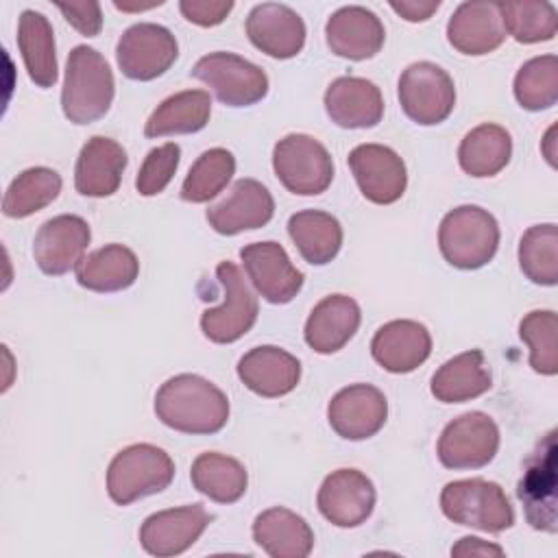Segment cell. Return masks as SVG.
I'll use <instances>...</instances> for the list:
<instances>
[{
    "label": "cell",
    "instance_id": "cell-15",
    "mask_svg": "<svg viewBox=\"0 0 558 558\" xmlns=\"http://www.w3.org/2000/svg\"><path fill=\"white\" fill-rule=\"evenodd\" d=\"M349 168L364 198L375 205H390L399 201L408 185L403 159L388 146L360 144L349 157Z\"/></svg>",
    "mask_w": 558,
    "mask_h": 558
},
{
    "label": "cell",
    "instance_id": "cell-7",
    "mask_svg": "<svg viewBox=\"0 0 558 558\" xmlns=\"http://www.w3.org/2000/svg\"><path fill=\"white\" fill-rule=\"evenodd\" d=\"M397 94L403 113L421 126L445 122L456 105L453 78L432 61L408 65L399 76Z\"/></svg>",
    "mask_w": 558,
    "mask_h": 558
},
{
    "label": "cell",
    "instance_id": "cell-26",
    "mask_svg": "<svg viewBox=\"0 0 558 558\" xmlns=\"http://www.w3.org/2000/svg\"><path fill=\"white\" fill-rule=\"evenodd\" d=\"M447 39L458 52L471 57L497 50L506 39L497 2L458 4L447 22Z\"/></svg>",
    "mask_w": 558,
    "mask_h": 558
},
{
    "label": "cell",
    "instance_id": "cell-5",
    "mask_svg": "<svg viewBox=\"0 0 558 558\" xmlns=\"http://www.w3.org/2000/svg\"><path fill=\"white\" fill-rule=\"evenodd\" d=\"M442 514L466 527L499 534L514 525V510L497 482L482 477L449 482L440 493Z\"/></svg>",
    "mask_w": 558,
    "mask_h": 558
},
{
    "label": "cell",
    "instance_id": "cell-29",
    "mask_svg": "<svg viewBox=\"0 0 558 558\" xmlns=\"http://www.w3.org/2000/svg\"><path fill=\"white\" fill-rule=\"evenodd\" d=\"M490 368L480 349H471L447 360L434 375L429 390L442 403H464L490 388Z\"/></svg>",
    "mask_w": 558,
    "mask_h": 558
},
{
    "label": "cell",
    "instance_id": "cell-45",
    "mask_svg": "<svg viewBox=\"0 0 558 558\" xmlns=\"http://www.w3.org/2000/svg\"><path fill=\"white\" fill-rule=\"evenodd\" d=\"M390 9L405 22H425L440 9V0H392Z\"/></svg>",
    "mask_w": 558,
    "mask_h": 558
},
{
    "label": "cell",
    "instance_id": "cell-10",
    "mask_svg": "<svg viewBox=\"0 0 558 558\" xmlns=\"http://www.w3.org/2000/svg\"><path fill=\"white\" fill-rule=\"evenodd\" d=\"M499 449V427L484 412H464L445 425L436 453L442 466L453 471L482 469Z\"/></svg>",
    "mask_w": 558,
    "mask_h": 558
},
{
    "label": "cell",
    "instance_id": "cell-37",
    "mask_svg": "<svg viewBox=\"0 0 558 558\" xmlns=\"http://www.w3.org/2000/svg\"><path fill=\"white\" fill-rule=\"evenodd\" d=\"M504 31L519 44H538L556 37L558 13L547 0L497 2Z\"/></svg>",
    "mask_w": 558,
    "mask_h": 558
},
{
    "label": "cell",
    "instance_id": "cell-20",
    "mask_svg": "<svg viewBox=\"0 0 558 558\" xmlns=\"http://www.w3.org/2000/svg\"><path fill=\"white\" fill-rule=\"evenodd\" d=\"M275 201L266 185L255 179H238L227 198L207 209L209 227L220 235H235L270 222Z\"/></svg>",
    "mask_w": 558,
    "mask_h": 558
},
{
    "label": "cell",
    "instance_id": "cell-30",
    "mask_svg": "<svg viewBox=\"0 0 558 558\" xmlns=\"http://www.w3.org/2000/svg\"><path fill=\"white\" fill-rule=\"evenodd\" d=\"M17 48L28 72V78L37 87H52L59 76L54 33L48 17L39 11L26 9L17 22Z\"/></svg>",
    "mask_w": 558,
    "mask_h": 558
},
{
    "label": "cell",
    "instance_id": "cell-34",
    "mask_svg": "<svg viewBox=\"0 0 558 558\" xmlns=\"http://www.w3.org/2000/svg\"><path fill=\"white\" fill-rule=\"evenodd\" d=\"M512 155V140L510 133L493 122H484L471 129L458 148L460 168L475 177H495L501 172Z\"/></svg>",
    "mask_w": 558,
    "mask_h": 558
},
{
    "label": "cell",
    "instance_id": "cell-44",
    "mask_svg": "<svg viewBox=\"0 0 558 558\" xmlns=\"http://www.w3.org/2000/svg\"><path fill=\"white\" fill-rule=\"evenodd\" d=\"M65 22L85 37H96L102 28V13L98 2H57Z\"/></svg>",
    "mask_w": 558,
    "mask_h": 558
},
{
    "label": "cell",
    "instance_id": "cell-24",
    "mask_svg": "<svg viewBox=\"0 0 558 558\" xmlns=\"http://www.w3.org/2000/svg\"><path fill=\"white\" fill-rule=\"evenodd\" d=\"M240 381L259 397H283L292 392L301 379V362L275 344L255 347L238 362Z\"/></svg>",
    "mask_w": 558,
    "mask_h": 558
},
{
    "label": "cell",
    "instance_id": "cell-27",
    "mask_svg": "<svg viewBox=\"0 0 558 558\" xmlns=\"http://www.w3.org/2000/svg\"><path fill=\"white\" fill-rule=\"evenodd\" d=\"M362 312L355 299L347 294H329L314 305L305 323V342L316 353L329 355L340 351L357 331Z\"/></svg>",
    "mask_w": 558,
    "mask_h": 558
},
{
    "label": "cell",
    "instance_id": "cell-41",
    "mask_svg": "<svg viewBox=\"0 0 558 558\" xmlns=\"http://www.w3.org/2000/svg\"><path fill=\"white\" fill-rule=\"evenodd\" d=\"M558 318L554 310H534L519 323V336L530 349V366L541 375L558 373Z\"/></svg>",
    "mask_w": 558,
    "mask_h": 558
},
{
    "label": "cell",
    "instance_id": "cell-47",
    "mask_svg": "<svg viewBox=\"0 0 558 558\" xmlns=\"http://www.w3.org/2000/svg\"><path fill=\"white\" fill-rule=\"evenodd\" d=\"M554 135H556V124H551L547 129V133L543 137V144H541V150H543V155H545V159L549 161L551 168H556V140H554Z\"/></svg>",
    "mask_w": 558,
    "mask_h": 558
},
{
    "label": "cell",
    "instance_id": "cell-17",
    "mask_svg": "<svg viewBox=\"0 0 558 558\" xmlns=\"http://www.w3.org/2000/svg\"><path fill=\"white\" fill-rule=\"evenodd\" d=\"M89 240V225L81 216L61 214L46 220L35 233L33 257L41 272L59 277L81 264Z\"/></svg>",
    "mask_w": 558,
    "mask_h": 558
},
{
    "label": "cell",
    "instance_id": "cell-32",
    "mask_svg": "<svg viewBox=\"0 0 558 558\" xmlns=\"http://www.w3.org/2000/svg\"><path fill=\"white\" fill-rule=\"evenodd\" d=\"M211 98L205 89H185L168 96L157 105L144 126L146 137L196 133L207 126Z\"/></svg>",
    "mask_w": 558,
    "mask_h": 558
},
{
    "label": "cell",
    "instance_id": "cell-33",
    "mask_svg": "<svg viewBox=\"0 0 558 558\" xmlns=\"http://www.w3.org/2000/svg\"><path fill=\"white\" fill-rule=\"evenodd\" d=\"M288 233L307 264H329L342 246V227L336 216L320 209H303L290 216Z\"/></svg>",
    "mask_w": 558,
    "mask_h": 558
},
{
    "label": "cell",
    "instance_id": "cell-42",
    "mask_svg": "<svg viewBox=\"0 0 558 558\" xmlns=\"http://www.w3.org/2000/svg\"><path fill=\"white\" fill-rule=\"evenodd\" d=\"M179 159H181V148L177 142H166L157 148H153L140 172L135 179V187L142 196H157L161 194L168 183L172 181L177 168H179Z\"/></svg>",
    "mask_w": 558,
    "mask_h": 558
},
{
    "label": "cell",
    "instance_id": "cell-11",
    "mask_svg": "<svg viewBox=\"0 0 558 558\" xmlns=\"http://www.w3.org/2000/svg\"><path fill=\"white\" fill-rule=\"evenodd\" d=\"M179 57L174 35L153 22L129 26L116 46V59L122 74L131 81H153L170 70Z\"/></svg>",
    "mask_w": 558,
    "mask_h": 558
},
{
    "label": "cell",
    "instance_id": "cell-22",
    "mask_svg": "<svg viewBox=\"0 0 558 558\" xmlns=\"http://www.w3.org/2000/svg\"><path fill=\"white\" fill-rule=\"evenodd\" d=\"M373 360L388 373H412L432 353V336L418 320H390L371 340Z\"/></svg>",
    "mask_w": 558,
    "mask_h": 558
},
{
    "label": "cell",
    "instance_id": "cell-13",
    "mask_svg": "<svg viewBox=\"0 0 558 558\" xmlns=\"http://www.w3.org/2000/svg\"><path fill=\"white\" fill-rule=\"evenodd\" d=\"M240 259L253 288L272 305L290 303L303 288V272L290 262L279 242H253L242 246Z\"/></svg>",
    "mask_w": 558,
    "mask_h": 558
},
{
    "label": "cell",
    "instance_id": "cell-28",
    "mask_svg": "<svg viewBox=\"0 0 558 558\" xmlns=\"http://www.w3.org/2000/svg\"><path fill=\"white\" fill-rule=\"evenodd\" d=\"M253 541L272 558H305L314 549L310 523L281 506L268 508L255 517Z\"/></svg>",
    "mask_w": 558,
    "mask_h": 558
},
{
    "label": "cell",
    "instance_id": "cell-6",
    "mask_svg": "<svg viewBox=\"0 0 558 558\" xmlns=\"http://www.w3.org/2000/svg\"><path fill=\"white\" fill-rule=\"evenodd\" d=\"M272 168L281 185L301 196H316L331 185L333 161L312 135L290 133L272 148Z\"/></svg>",
    "mask_w": 558,
    "mask_h": 558
},
{
    "label": "cell",
    "instance_id": "cell-35",
    "mask_svg": "<svg viewBox=\"0 0 558 558\" xmlns=\"http://www.w3.org/2000/svg\"><path fill=\"white\" fill-rule=\"evenodd\" d=\"M190 480L198 493H203L216 504L238 501L246 493V484H248L244 464L218 451L201 453L192 462Z\"/></svg>",
    "mask_w": 558,
    "mask_h": 558
},
{
    "label": "cell",
    "instance_id": "cell-3",
    "mask_svg": "<svg viewBox=\"0 0 558 558\" xmlns=\"http://www.w3.org/2000/svg\"><path fill=\"white\" fill-rule=\"evenodd\" d=\"M438 246L453 268L477 270L497 253L499 225L490 211L477 205H460L440 220Z\"/></svg>",
    "mask_w": 558,
    "mask_h": 558
},
{
    "label": "cell",
    "instance_id": "cell-40",
    "mask_svg": "<svg viewBox=\"0 0 558 558\" xmlns=\"http://www.w3.org/2000/svg\"><path fill=\"white\" fill-rule=\"evenodd\" d=\"M233 172L235 157L231 150L209 148L192 163L181 185V198L187 203H207L227 187Z\"/></svg>",
    "mask_w": 558,
    "mask_h": 558
},
{
    "label": "cell",
    "instance_id": "cell-38",
    "mask_svg": "<svg viewBox=\"0 0 558 558\" xmlns=\"http://www.w3.org/2000/svg\"><path fill=\"white\" fill-rule=\"evenodd\" d=\"M519 266L532 283H558V229L554 222L534 225L521 235Z\"/></svg>",
    "mask_w": 558,
    "mask_h": 558
},
{
    "label": "cell",
    "instance_id": "cell-2",
    "mask_svg": "<svg viewBox=\"0 0 558 558\" xmlns=\"http://www.w3.org/2000/svg\"><path fill=\"white\" fill-rule=\"evenodd\" d=\"M113 94L116 83L107 59L89 46L72 48L61 89L63 116L74 124H92L105 118Z\"/></svg>",
    "mask_w": 558,
    "mask_h": 558
},
{
    "label": "cell",
    "instance_id": "cell-12",
    "mask_svg": "<svg viewBox=\"0 0 558 558\" xmlns=\"http://www.w3.org/2000/svg\"><path fill=\"white\" fill-rule=\"evenodd\" d=\"M525 519L534 530L554 534L556 521V429L545 434L532 456L525 460L523 477L517 486Z\"/></svg>",
    "mask_w": 558,
    "mask_h": 558
},
{
    "label": "cell",
    "instance_id": "cell-18",
    "mask_svg": "<svg viewBox=\"0 0 558 558\" xmlns=\"http://www.w3.org/2000/svg\"><path fill=\"white\" fill-rule=\"evenodd\" d=\"M388 416L384 392L371 384H351L338 390L329 405L327 418L331 429L347 440H366L375 436Z\"/></svg>",
    "mask_w": 558,
    "mask_h": 558
},
{
    "label": "cell",
    "instance_id": "cell-4",
    "mask_svg": "<svg viewBox=\"0 0 558 558\" xmlns=\"http://www.w3.org/2000/svg\"><path fill=\"white\" fill-rule=\"evenodd\" d=\"M174 477L172 458L157 445L135 442L113 456L107 469V493L113 504L129 506L161 493Z\"/></svg>",
    "mask_w": 558,
    "mask_h": 558
},
{
    "label": "cell",
    "instance_id": "cell-16",
    "mask_svg": "<svg viewBox=\"0 0 558 558\" xmlns=\"http://www.w3.org/2000/svg\"><path fill=\"white\" fill-rule=\"evenodd\" d=\"M375 486L357 469L331 471L316 495L320 514L338 527L362 525L375 508Z\"/></svg>",
    "mask_w": 558,
    "mask_h": 558
},
{
    "label": "cell",
    "instance_id": "cell-8",
    "mask_svg": "<svg viewBox=\"0 0 558 558\" xmlns=\"http://www.w3.org/2000/svg\"><path fill=\"white\" fill-rule=\"evenodd\" d=\"M190 74L209 85L227 107H251L268 94L266 72L233 52H209L194 63Z\"/></svg>",
    "mask_w": 558,
    "mask_h": 558
},
{
    "label": "cell",
    "instance_id": "cell-19",
    "mask_svg": "<svg viewBox=\"0 0 558 558\" xmlns=\"http://www.w3.org/2000/svg\"><path fill=\"white\" fill-rule=\"evenodd\" d=\"M251 44L272 59H292L305 46V22L281 2L255 4L246 17Z\"/></svg>",
    "mask_w": 558,
    "mask_h": 558
},
{
    "label": "cell",
    "instance_id": "cell-48",
    "mask_svg": "<svg viewBox=\"0 0 558 558\" xmlns=\"http://www.w3.org/2000/svg\"><path fill=\"white\" fill-rule=\"evenodd\" d=\"M113 4H116V9H120V11H146V9L159 7V4H163V2L159 0V2H150V4H124V2H113Z\"/></svg>",
    "mask_w": 558,
    "mask_h": 558
},
{
    "label": "cell",
    "instance_id": "cell-43",
    "mask_svg": "<svg viewBox=\"0 0 558 558\" xmlns=\"http://www.w3.org/2000/svg\"><path fill=\"white\" fill-rule=\"evenodd\" d=\"M231 0H181L179 11L196 26H216L231 13Z\"/></svg>",
    "mask_w": 558,
    "mask_h": 558
},
{
    "label": "cell",
    "instance_id": "cell-14",
    "mask_svg": "<svg viewBox=\"0 0 558 558\" xmlns=\"http://www.w3.org/2000/svg\"><path fill=\"white\" fill-rule=\"evenodd\" d=\"M211 523V514L201 504L153 512L140 527V545L157 558L179 556L190 549Z\"/></svg>",
    "mask_w": 558,
    "mask_h": 558
},
{
    "label": "cell",
    "instance_id": "cell-9",
    "mask_svg": "<svg viewBox=\"0 0 558 558\" xmlns=\"http://www.w3.org/2000/svg\"><path fill=\"white\" fill-rule=\"evenodd\" d=\"M216 277L222 286L225 299L218 307L203 312L201 329L207 340L229 344L240 340L255 325L259 303L235 264L220 262L216 266Z\"/></svg>",
    "mask_w": 558,
    "mask_h": 558
},
{
    "label": "cell",
    "instance_id": "cell-36",
    "mask_svg": "<svg viewBox=\"0 0 558 558\" xmlns=\"http://www.w3.org/2000/svg\"><path fill=\"white\" fill-rule=\"evenodd\" d=\"M61 177L57 170L35 166L17 174L4 192L2 214L7 218H26L50 205L61 192Z\"/></svg>",
    "mask_w": 558,
    "mask_h": 558
},
{
    "label": "cell",
    "instance_id": "cell-46",
    "mask_svg": "<svg viewBox=\"0 0 558 558\" xmlns=\"http://www.w3.org/2000/svg\"><path fill=\"white\" fill-rule=\"evenodd\" d=\"M451 556H504V547L477 536H464L451 547Z\"/></svg>",
    "mask_w": 558,
    "mask_h": 558
},
{
    "label": "cell",
    "instance_id": "cell-1",
    "mask_svg": "<svg viewBox=\"0 0 558 558\" xmlns=\"http://www.w3.org/2000/svg\"><path fill=\"white\" fill-rule=\"evenodd\" d=\"M155 414L174 432L216 434L229 421V399L209 379L181 373L159 386Z\"/></svg>",
    "mask_w": 558,
    "mask_h": 558
},
{
    "label": "cell",
    "instance_id": "cell-39",
    "mask_svg": "<svg viewBox=\"0 0 558 558\" xmlns=\"http://www.w3.org/2000/svg\"><path fill=\"white\" fill-rule=\"evenodd\" d=\"M514 98L527 111H543L558 100V57L541 54L525 61L514 76Z\"/></svg>",
    "mask_w": 558,
    "mask_h": 558
},
{
    "label": "cell",
    "instance_id": "cell-21",
    "mask_svg": "<svg viewBox=\"0 0 558 558\" xmlns=\"http://www.w3.org/2000/svg\"><path fill=\"white\" fill-rule=\"evenodd\" d=\"M325 37L333 54L351 61H364L381 50L386 31L371 9L349 4L331 13L325 26Z\"/></svg>",
    "mask_w": 558,
    "mask_h": 558
},
{
    "label": "cell",
    "instance_id": "cell-25",
    "mask_svg": "<svg viewBox=\"0 0 558 558\" xmlns=\"http://www.w3.org/2000/svg\"><path fill=\"white\" fill-rule=\"evenodd\" d=\"M126 168V150L111 137H89L74 166V187L83 196L105 198L118 192Z\"/></svg>",
    "mask_w": 558,
    "mask_h": 558
},
{
    "label": "cell",
    "instance_id": "cell-31",
    "mask_svg": "<svg viewBox=\"0 0 558 558\" xmlns=\"http://www.w3.org/2000/svg\"><path fill=\"white\" fill-rule=\"evenodd\" d=\"M140 275L137 255L124 244H107L92 251L76 266V281L92 292H120Z\"/></svg>",
    "mask_w": 558,
    "mask_h": 558
},
{
    "label": "cell",
    "instance_id": "cell-23",
    "mask_svg": "<svg viewBox=\"0 0 558 558\" xmlns=\"http://www.w3.org/2000/svg\"><path fill=\"white\" fill-rule=\"evenodd\" d=\"M325 111L342 129H371L384 118V98L368 78L338 76L325 92Z\"/></svg>",
    "mask_w": 558,
    "mask_h": 558
}]
</instances>
